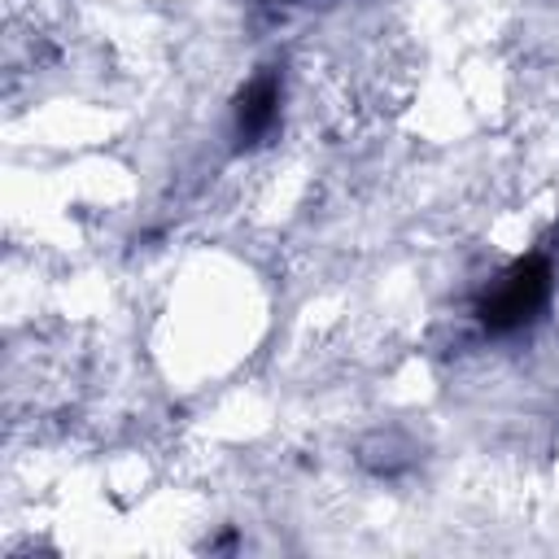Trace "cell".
<instances>
[{
	"mask_svg": "<svg viewBox=\"0 0 559 559\" xmlns=\"http://www.w3.org/2000/svg\"><path fill=\"white\" fill-rule=\"evenodd\" d=\"M550 284H555V262L542 249L515 258L476 297V323L489 336H511V332L528 328L542 314V306L550 301Z\"/></svg>",
	"mask_w": 559,
	"mask_h": 559,
	"instance_id": "6da1fadb",
	"label": "cell"
},
{
	"mask_svg": "<svg viewBox=\"0 0 559 559\" xmlns=\"http://www.w3.org/2000/svg\"><path fill=\"white\" fill-rule=\"evenodd\" d=\"M275 122H280V74L262 70L236 96V140L240 144H258V140L271 135Z\"/></svg>",
	"mask_w": 559,
	"mask_h": 559,
	"instance_id": "7a4b0ae2",
	"label": "cell"
}]
</instances>
